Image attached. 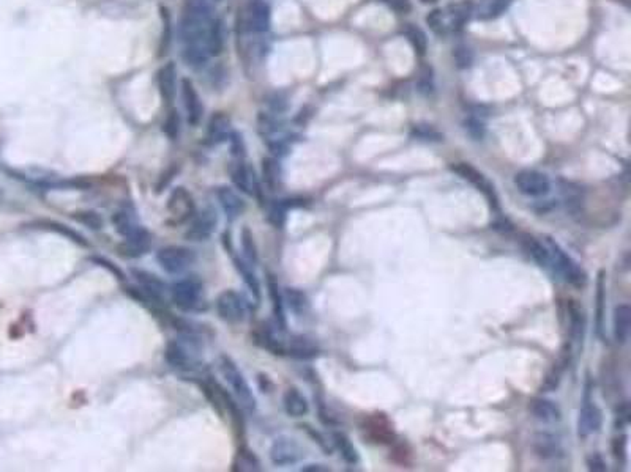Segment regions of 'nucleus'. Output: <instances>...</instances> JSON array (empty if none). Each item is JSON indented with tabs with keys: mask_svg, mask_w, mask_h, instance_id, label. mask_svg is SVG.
<instances>
[{
	"mask_svg": "<svg viewBox=\"0 0 631 472\" xmlns=\"http://www.w3.org/2000/svg\"><path fill=\"white\" fill-rule=\"evenodd\" d=\"M521 244H522L524 250H526V252L531 255L540 266L552 268L551 255H550V250H547V247H546V244L535 240L533 236H529V235H522Z\"/></svg>",
	"mask_w": 631,
	"mask_h": 472,
	"instance_id": "c85d7f7f",
	"label": "nucleus"
},
{
	"mask_svg": "<svg viewBox=\"0 0 631 472\" xmlns=\"http://www.w3.org/2000/svg\"><path fill=\"white\" fill-rule=\"evenodd\" d=\"M166 210H168L171 224L182 225L188 222L189 219L196 216V203L193 195L189 194V190L185 188H176L172 190L168 203H166Z\"/></svg>",
	"mask_w": 631,
	"mask_h": 472,
	"instance_id": "1a4fd4ad",
	"label": "nucleus"
},
{
	"mask_svg": "<svg viewBox=\"0 0 631 472\" xmlns=\"http://www.w3.org/2000/svg\"><path fill=\"white\" fill-rule=\"evenodd\" d=\"M232 134L229 117L223 112H215L207 123L204 142L208 147H217L228 142Z\"/></svg>",
	"mask_w": 631,
	"mask_h": 472,
	"instance_id": "6ab92c4d",
	"label": "nucleus"
},
{
	"mask_svg": "<svg viewBox=\"0 0 631 472\" xmlns=\"http://www.w3.org/2000/svg\"><path fill=\"white\" fill-rule=\"evenodd\" d=\"M155 259H157V263L164 272L171 274V276H177V274L188 271L194 265L196 255L192 249L182 246H168L159 249Z\"/></svg>",
	"mask_w": 631,
	"mask_h": 472,
	"instance_id": "423d86ee",
	"label": "nucleus"
},
{
	"mask_svg": "<svg viewBox=\"0 0 631 472\" xmlns=\"http://www.w3.org/2000/svg\"><path fill=\"white\" fill-rule=\"evenodd\" d=\"M283 300L284 304H288V307L293 310L295 315L306 314V310L309 307L306 295L299 288H286L283 293Z\"/></svg>",
	"mask_w": 631,
	"mask_h": 472,
	"instance_id": "e433bc0d",
	"label": "nucleus"
},
{
	"mask_svg": "<svg viewBox=\"0 0 631 472\" xmlns=\"http://www.w3.org/2000/svg\"><path fill=\"white\" fill-rule=\"evenodd\" d=\"M466 129L469 131L470 136L475 137V139H481V137H483V124L477 120L466 122Z\"/></svg>",
	"mask_w": 631,
	"mask_h": 472,
	"instance_id": "6e6d98bb",
	"label": "nucleus"
},
{
	"mask_svg": "<svg viewBox=\"0 0 631 472\" xmlns=\"http://www.w3.org/2000/svg\"><path fill=\"white\" fill-rule=\"evenodd\" d=\"M631 331V307L621 304L614 310V339L617 343H627Z\"/></svg>",
	"mask_w": 631,
	"mask_h": 472,
	"instance_id": "bb28decb",
	"label": "nucleus"
},
{
	"mask_svg": "<svg viewBox=\"0 0 631 472\" xmlns=\"http://www.w3.org/2000/svg\"><path fill=\"white\" fill-rule=\"evenodd\" d=\"M231 143V154L234 159H245V143H243L242 136L235 131H232V134L229 137Z\"/></svg>",
	"mask_w": 631,
	"mask_h": 472,
	"instance_id": "3c124183",
	"label": "nucleus"
},
{
	"mask_svg": "<svg viewBox=\"0 0 631 472\" xmlns=\"http://www.w3.org/2000/svg\"><path fill=\"white\" fill-rule=\"evenodd\" d=\"M404 35H406V38L410 43V46L414 47V51L416 54H420V56H423V54L428 49L426 33L421 31L420 27L414 26V24H407V26L404 27Z\"/></svg>",
	"mask_w": 631,
	"mask_h": 472,
	"instance_id": "a19ab883",
	"label": "nucleus"
},
{
	"mask_svg": "<svg viewBox=\"0 0 631 472\" xmlns=\"http://www.w3.org/2000/svg\"><path fill=\"white\" fill-rule=\"evenodd\" d=\"M513 183L516 189L520 190L522 195L527 197H545L550 194L551 190V181L545 173L537 170H521L517 172Z\"/></svg>",
	"mask_w": 631,
	"mask_h": 472,
	"instance_id": "9b49d317",
	"label": "nucleus"
},
{
	"mask_svg": "<svg viewBox=\"0 0 631 472\" xmlns=\"http://www.w3.org/2000/svg\"><path fill=\"white\" fill-rule=\"evenodd\" d=\"M426 22L430 26L431 31L436 35H446L445 33V24H444V15L442 10H434L426 16Z\"/></svg>",
	"mask_w": 631,
	"mask_h": 472,
	"instance_id": "8fccbe9b",
	"label": "nucleus"
},
{
	"mask_svg": "<svg viewBox=\"0 0 631 472\" xmlns=\"http://www.w3.org/2000/svg\"><path fill=\"white\" fill-rule=\"evenodd\" d=\"M606 272L600 271L597 279V332L603 336V320L606 314Z\"/></svg>",
	"mask_w": 631,
	"mask_h": 472,
	"instance_id": "58836bf2",
	"label": "nucleus"
},
{
	"mask_svg": "<svg viewBox=\"0 0 631 472\" xmlns=\"http://www.w3.org/2000/svg\"><path fill=\"white\" fill-rule=\"evenodd\" d=\"M234 471H260V462L251 450L247 449V447H242L235 457Z\"/></svg>",
	"mask_w": 631,
	"mask_h": 472,
	"instance_id": "37998d69",
	"label": "nucleus"
},
{
	"mask_svg": "<svg viewBox=\"0 0 631 472\" xmlns=\"http://www.w3.org/2000/svg\"><path fill=\"white\" fill-rule=\"evenodd\" d=\"M382 2L389 5L393 11H396V13L400 15H406L409 13L410 8H412L410 0H382Z\"/></svg>",
	"mask_w": 631,
	"mask_h": 472,
	"instance_id": "864d4df0",
	"label": "nucleus"
},
{
	"mask_svg": "<svg viewBox=\"0 0 631 472\" xmlns=\"http://www.w3.org/2000/svg\"><path fill=\"white\" fill-rule=\"evenodd\" d=\"M112 224H114L118 235H122V236L130 235L131 231H133L134 229H138V227L141 225L138 222V219H136L134 213L131 210H118L114 216H112Z\"/></svg>",
	"mask_w": 631,
	"mask_h": 472,
	"instance_id": "c9c22d12",
	"label": "nucleus"
},
{
	"mask_svg": "<svg viewBox=\"0 0 631 472\" xmlns=\"http://www.w3.org/2000/svg\"><path fill=\"white\" fill-rule=\"evenodd\" d=\"M302 471H305V472H325V471H330V469L327 468V466H324V464H308V466H303Z\"/></svg>",
	"mask_w": 631,
	"mask_h": 472,
	"instance_id": "13d9d810",
	"label": "nucleus"
},
{
	"mask_svg": "<svg viewBox=\"0 0 631 472\" xmlns=\"http://www.w3.org/2000/svg\"><path fill=\"white\" fill-rule=\"evenodd\" d=\"M627 452H628V436L622 434L621 438H616L614 442H612V455H614L618 463L625 464L628 458Z\"/></svg>",
	"mask_w": 631,
	"mask_h": 472,
	"instance_id": "de8ad7c7",
	"label": "nucleus"
},
{
	"mask_svg": "<svg viewBox=\"0 0 631 472\" xmlns=\"http://www.w3.org/2000/svg\"><path fill=\"white\" fill-rule=\"evenodd\" d=\"M474 13V5L470 2H458L451 3L442 10L445 33H453L461 31L464 24L469 21L470 15Z\"/></svg>",
	"mask_w": 631,
	"mask_h": 472,
	"instance_id": "aec40b11",
	"label": "nucleus"
},
{
	"mask_svg": "<svg viewBox=\"0 0 631 472\" xmlns=\"http://www.w3.org/2000/svg\"><path fill=\"white\" fill-rule=\"evenodd\" d=\"M218 213L213 206H205L204 210L196 213L192 227L187 231L189 241H205L217 230Z\"/></svg>",
	"mask_w": 631,
	"mask_h": 472,
	"instance_id": "2eb2a0df",
	"label": "nucleus"
},
{
	"mask_svg": "<svg viewBox=\"0 0 631 472\" xmlns=\"http://www.w3.org/2000/svg\"><path fill=\"white\" fill-rule=\"evenodd\" d=\"M267 288H269V293H270L273 315H275V318H276V325L281 327V329H286L288 321H286V315H284V300H283L281 291H279L278 280L275 276H273V274H269V276H267Z\"/></svg>",
	"mask_w": 631,
	"mask_h": 472,
	"instance_id": "c756f323",
	"label": "nucleus"
},
{
	"mask_svg": "<svg viewBox=\"0 0 631 472\" xmlns=\"http://www.w3.org/2000/svg\"><path fill=\"white\" fill-rule=\"evenodd\" d=\"M601 425H603V412L595 405V402L589 398L587 392L584 405L579 411V417H577V434L581 438H587L589 434L600 432Z\"/></svg>",
	"mask_w": 631,
	"mask_h": 472,
	"instance_id": "f3484780",
	"label": "nucleus"
},
{
	"mask_svg": "<svg viewBox=\"0 0 631 472\" xmlns=\"http://www.w3.org/2000/svg\"><path fill=\"white\" fill-rule=\"evenodd\" d=\"M171 298L176 306L183 312H199L205 309L204 291L198 279L187 277L171 286Z\"/></svg>",
	"mask_w": 631,
	"mask_h": 472,
	"instance_id": "39448f33",
	"label": "nucleus"
},
{
	"mask_svg": "<svg viewBox=\"0 0 631 472\" xmlns=\"http://www.w3.org/2000/svg\"><path fill=\"white\" fill-rule=\"evenodd\" d=\"M365 430L370 432L371 438L376 442H379V444H387V442H390L393 439V436H395L393 434L391 427L389 425V421H387L384 416L373 417V419H370V422H368Z\"/></svg>",
	"mask_w": 631,
	"mask_h": 472,
	"instance_id": "473e14b6",
	"label": "nucleus"
},
{
	"mask_svg": "<svg viewBox=\"0 0 631 472\" xmlns=\"http://www.w3.org/2000/svg\"><path fill=\"white\" fill-rule=\"evenodd\" d=\"M240 240H242L243 260H245L248 265H251V266L256 265V263H258V246H256V241H254L251 229H248V227H243Z\"/></svg>",
	"mask_w": 631,
	"mask_h": 472,
	"instance_id": "79ce46f5",
	"label": "nucleus"
},
{
	"mask_svg": "<svg viewBox=\"0 0 631 472\" xmlns=\"http://www.w3.org/2000/svg\"><path fill=\"white\" fill-rule=\"evenodd\" d=\"M178 115H177V112H171L169 113V117H168V120H166L164 123V131H166V134H168L171 139H176L177 134H178Z\"/></svg>",
	"mask_w": 631,
	"mask_h": 472,
	"instance_id": "603ef678",
	"label": "nucleus"
},
{
	"mask_svg": "<svg viewBox=\"0 0 631 472\" xmlns=\"http://www.w3.org/2000/svg\"><path fill=\"white\" fill-rule=\"evenodd\" d=\"M262 181L270 190L281 186V165L275 158H264L262 161Z\"/></svg>",
	"mask_w": 631,
	"mask_h": 472,
	"instance_id": "2f4dec72",
	"label": "nucleus"
},
{
	"mask_svg": "<svg viewBox=\"0 0 631 472\" xmlns=\"http://www.w3.org/2000/svg\"><path fill=\"white\" fill-rule=\"evenodd\" d=\"M91 260L92 263H95V265L97 266H101V268H104L106 271H109L112 276H114L117 280H125V274L123 271L120 270V268H118L117 265H114V263L109 261V260H106L104 257H100V255H93L91 257Z\"/></svg>",
	"mask_w": 631,
	"mask_h": 472,
	"instance_id": "09e8293b",
	"label": "nucleus"
},
{
	"mask_svg": "<svg viewBox=\"0 0 631 472\" xmlns=\"http://www.w3.org/2000/svg\"><path fill=\"white\" fill-rule=\"evenodd\" d=\"M249 302H247L240 293L234 290H226L219 293L217 298V312L219 318L229 325H239L247 318L249 314Z\"/></svg>",
	"mask_w": 631,
	"mask_h": 472,
	"instance_id": "0eeeda50",
	"label": "nucleus"
},
{
	"mask_svg": "<svg viewBox=\"0 0 631 472\" xmlns=\"http://www.w3.org/2000/svg\"><path fill=\"white\" fill-rule=\"evenodd\" d=\"M201 346L192 334L187 332L178 340H171L164 350V359L172 368L192 372L199 367Z\"/></svg>",
	"mask_w": 631,
	"mask_h": 472,
	"instance_id": "f03ea898",
	"label": "nucleus"
},
{
	"mask_svg": "<svg viewBox=\"0 0 631 472\" xmlns=\"http://www.w3.org/2000/svg\"><path fill=\"white\" fill-rule=\"evenodd\" d=\"M565 364H567V362L559 364V366H556L554 368L551 370L550 373L546 375L543 384H541V392H551V391L557 389L559 382H561L562 372H563V368H565Z\"/></svg>",
	"mask_w": 631,
	"mask_h": 472,
	"instance_id": "49530a36",
	"label": "nucleus"
},
{
	"mask_svg": "<svg viewBox=\"0 0 631 472\" xmlns=\"http://www.w3.org/2000/svg\"><path fill=\"white\" fill-rule=\"evenodd\" d=\"M568 320H570V336L575 342H582L586 331V316L576 301H568Z\"/></svg>",
	"mask_w": 631,
	"mask_h": 472,
	"instance_id": "7c9ffc66",
	"label": "nucleus"
},
{
	"mask_svg": "<svg viewBox=\"0 0 631 472\" xmlns=\"http://www.w3.org/2000/svg\"><path fill=\"white\" fill-rule=\"evenodd\" d=\"M234 263H235L237 270H239V272L242 274L243 282L247 284L248 290L251 291L253 300L254 301H260V284H259L258 277H256V274L253 272L251 265H248L245 260H240V259H235Z\"/></svg>",
	"mask_w": 631,
	"mask_h": 472,
	"instance_id": "f704fd0d",
	"label": "nucleus"
},
{
	"mask_svg": "<svg viewBox=\"0 0 631 472\" xmlns=\"http://www.w3.org/2000/svg\"><path fill=\"white\" fill-rule=\"evenodd\" d=\"M286 355L294 357V359L309 361L314 359V357L319 355V348L311 339L295 336L289 340L288 345H286Z\"/></svg>",
	"mask_w": 631,
	"mask_h": 472,
	"instance_id": "b1692460",
	"label": "nucleus"
},
{
	"mask_svg": "<svg viewBox=\"0 0 631 472\" xmlns=\"http://www.w3.org/2000/svg\"><path fill=\"white\" fill-rule=\"evenodd\" d=\"M123 238L125 240L120 246V252L122 255L128 257V259H138V257L147 254L152 247L150 231L146 230L142 225H139L138 229H134L130 235Z\"/></svg>",
	"mask_w": 631,
	"mask_h": 472,
	"instance_id": "a211bd4d",
	"label": "nucleus"
},
{
	"mask_svg": "<svg viewBox=\"0 0 631 472\" xmlns=\"http://www.w3.org/2000/svg\"><path fill=\"white\" fill-rule=\"evenodd\" d=\"M219 370H221L224 381L228 382L232 396H234L240 408L247 412H253L256 409V397L247 378L240 372V368L237 367V364L231 357L221 356V359H219Z\"/></svg>",
	"mask_w": 631,
	"mask_h": 472,
	"instance_id": "7ed1b4c3",
	"label": "nucleus"
},
{
	"mask_svg": "<svg viewBox=\"0 0 631 472\" xmlns=\"http://www.w3.org/2000/svg\"><path fill=\"white\" fill-rule=\"evenodd\" d=\"M272 10L267 0H248L242 13V26L248 33L262 35L270 29Z\"/></svg>",
	"mask_w": 631,
	"mask_h": 472,
	"instance_id": "6e6552de",
	"label": "nucleus"
},
{
	"mask_svg": "<svg viewBox=\"0 0 631 472\" xmlns=\"http://www.w3.org/2000/svg\"><path fill=\"white\" fill-rule=\"evenodd\" d=\"M587 466H589V469L593 472H603L608 469L606 468V462L603 459V457L600 455V453H592V455L587 458Z\"/></svg>",
	"mask_w": 631,
	"mask_h": 472,
	"instance_id": "5fc2aeb1",
	"label": "nucleus"
},
{
	"mask_svg": "<svg viewBox=\"0 0 631 472\" xmlns=\"http://www.w3.org/2000/svg\"><path fill=\"white\" fill-rule=\"evenodd\" d=\"M157 87L159 92V97L163 98L164 103H171L176 97L177 92V67L174 62L164 63L162 68L157 71Z\"/></svg>",
	"mask_w": 631,
	"mask_h": 472,
	"instance_id": "5701e85b",
	"label": "nucleus"
},
{
	"mask_svg": "<svg viewBox=\"0 0 631 472\" xmlns=\"http://www.w3.org/2000/svg\"><path fill=\"white\" fill-rule=\"evenodd\" d=\"M217 200L219 203V206L223 208V211L226 214L228 220H235L239 219L243 211H245V200L242 199V195L237 193L235 189H232L229 186H219L217 189Z\"/></svg>",
	"mask_w": 631,
	"mask_h": 472,
	"instance_id": "412c9836",
	"label": "nucleus"
},
{
	"mask_svg": "<svg viewBox=\"0 0 631 472\" xmlns=\"http://www.w3.org/2000/svg\"><path fill=\"white\" fill-rule=\"evenodd\" d=\"M283 406L284 411L288 412V416L295 417V419L297 417L306 416L309 411L308 400L299 389H297V387H289V389L284 392Z\"/></svg>",
	"mask_w": 631,
	"mask_h": 472,
	"instance_id": "a878e982",
	"label": "nucleus"
},
{
	"mask_svg": "<svg viewBox=\"0 0 631 472\" xmlns=\"http://www.w3.org/2000/svg\"><path fill=\"white\" fill-rule=\"evenodd\" d=\"M529 411L535 419L543 423H554L561 421V408L547 398H535L529 405Z\"/></svg>",
	"mask_w": 631,
	"mask_h": 472,
	"instance_id": "393cba45",
	"label": "nucleus"
},
{
	"mask_svg": "<svg viewBox=\"0 0 631 472\" xmlns=\"http://www.w3.org/2000/svg\"><path fill=\"white\" fill-rule=\"evenodd\" d=\"M35 225L40 227V229H45V230H49V231L59 233V235H62V236H65V238H68V240L75 241L76 244H79V246H87L86 238L82 236L81 233H77L76 230L71 229V227H67V225H63V224L54 222V220H41V222H37Z\"/></svg>",
	"mask_w": 631,
	"mask_h": 472,
	"instance_id": "72a5a7b5",
	"label": "nucleus"
},
{
	"mask_svg": "<svg viewBox=\"0 0 631 472\" xmlns=\"http://www.w3.org/2000/svg\"><path fill=\"white\" fill-rule=\"evenodd\" d=\"M306 430H308L309 436H313V438L316 439V442H318V444H319L320 447H322V449H324V450H325V452H327V453H329V455H330L332 449H330V447H329V442H327V441H325L324 436H322V434H320V433H318V432H314V430H313V428H309V427H306Z\"/></svg>",
	"mask_w": 631,
	"mask_h": 472,
	"instance_id": "4d7b16f0",
	"label": "nucleus"
},
{
	"mask_svg": "<svg viewBox=\"0 0 631 472\" xmlns=\"http://www.w3.org/2000/svg\"><path fill=\"white\" fill-rule=\"evenodd\" d=\"M511 3H513V0H480L474 13L481 21L496 19L510 8Z\"/></svg>",
	"mask_w": 631,
	"mask_h": 472,
	"instance_id": "cd10ccee",
	"label": "nucleus"
},
{
	"mask_svg": "<svg viewBox=\"0 0 631 472\" xmlns=\"http://www.w3.org/2000/svg\"><path fill=\"white\" fill-rule=\"evenodd\" d=\"M270 458L276 466H290L303 458V449L295 439L279 436L270 447Z\"/></svg>",
	"mask_w": 631,
	"mask_h": 472,
	"instance_id": "4468645a",
	"label": "nucleus"
},
{
	"mask_svg": "<svg viewBox=\"0 0 631 472\" xmlns=\"http://www.w3.org/2000/svg\"><path fill=\"white\" fill-rule=\"evenodd\" d=\"M451 170H453L455 173H458V175L462 178V180H466L470 184H474V186L477 188L480 193L486 197L488 202H490V205L494 208V210H499V199H497L496 189H494L492 183L488 180L483 173L478 172L477 169H475V167H472L467 163L453 164V165H451Z\"/></svg>",
	"mask_w": 631,
	"mask_h": 472,
	"instance_id": "f8f14e48",
	"label": "nucleus"
},
{
	"mask_svg": "<svg viewBox=\"0 0 631 472\" xmlns=\"http://www.w3.org/2000/svg\"><path fill=\"white\" fill-rule=\"evenodd\" d=\"M333 444L336 446V449L341 453V457L344 458V462L349 464H357L359 463V452H357L355 446L350 442L346 434L341 432L333 433Z\"/></svg>",
	"mask_w": 631,
	"mask_h": 472,
	"instance_id": "4c0bfd02",
	"label": "nucleus"
},
{
	"mask_svg": "<svg viewBox=\"0 0 631 472\" xmlns=\"http://www.w3.org/2000/svg\"><path fill=\"white\" fill-rule=\"evenodd\" d=\"M182 93V104L187 113V122L192 127H198L201 123L202 117H204V104H202L201 97L198 90H196L194 83L189 79H183L180 86Z\"/></svg>",
	"mask_w": 631,
	"mask_h": 472,
	"instance_id": "dca6fc26",
	"label": "nucleus"
},
{
	"mask_svg": "<svg viewBox=\"0 0 631 472\" xmlns=\"http://www.w3.org/2000/svg\"><path fill=\"white\" fill-rule=\"evenodd\" d=\"M131 276L134 277L136 284L139 288L150 298V300L157 304V306H164V298L171 291V286L164 282L163 279H159L157 274L150 271L139 270V268H131Z\"/></svg>",
	"mask_w": 631,
	"mask_h": 472,
	"instance_id": "9d476101",
	"label": "nucleus"
},
{
	"mask_svg": "<svg viewBox=\"0 0 631 472\" xmlns=\"http://www.w3.org/2000/svg\"><path fill=\"white\" fill-rule=\"evenodd\" d=\"M73 219L92 230H100L103 227V218L95 211H77L73 214Z\"/></svg>",
	"mask_w": 631,
	"mask_h": 472,
	"instance_id": "a18cd8bd",
	"label": "nucleus"
},
{
	"mask_svg": "<svg viewBox=\"0 0 631 472\" xmlns=\"http://www.w3.org/2000/svg\"><path fill=\"white\" fill-rule=\"evenodd\" d=\"M289 208L290 206H289L288 200H276L275 203H272L270 213H269L270 222L273 225H276L278 229H281L286 222V213H288Z\"/></svg>",
	"mask_w": 631,
	"mask_h": 472,
	"instance_id": "c03bdc74",
	"label": "nucleus"
},
{
	"mask_svg": "<svg viewBox=\"0 0 631 472\" xmlns=\"http://www.w3.org/2000/svg\"><path fill=\"white\" fill-rule=\"evenodd\" d=\"M545 244L551 255L552 268L561 274V276L567 280L576 288H582L587 284V274L577 263L571 259V257L565 252V250L559 246V244L552 240V238H546Z\"/></svg>",
	"mask_w": 631,
	"mask_h": 472,
	"instance_id": "20e7f679",
	"label": "nucleus"
},
{
	"mask_svg": "<svg viewBox=\"0 0 631 472\" xmlns=\"http://www.w3.org/2000/svg\"><path fill=\"white\" fill-rule=\"evenodd\" d=\"M229 177L235 189L248 195H256L259 193V183L256 178L253 167L245 159H234L229 167Z\"/></svg>",
	"mask_w": 631,
	"mask_h": 472,
	"instance_id": "ddd939ff",
	"label": "nucleus"
},
{
	"mask_svg": "<svg viewBox=\"0 0 631 472\" xmlns=\"http://www.w3.org/2000/svg\"><path fill=\"white\" fill-rule=\"evenodd\" d=\"M561 193H562V199L565 202V205H567V208L571 213L579 210L582 205V193H581L579 186H576V184L570 183V181H562Z\"/></svg>",
	"mask_w": 631,
	"mask_h": 472,
	"instance_id": "ea45409f",
	"label": "nucleus"
},
{
	"mask_svg": "<svg viewBox=\"0 0 631 472\" xmlns=\"http://www.w3.org/2000/svg\"><path fill=\"white\" fill-rule=\"evenodd\" d=\"M532 449L535 452V455L543 459H556L563 455L561 441H559L557 436L547 432H540L533 434Z\"/></svg>",
	"mask_w": 631,
	"mask_h": 472,
	"instance_id": "4be33fe9",
	"label": "nucleus"
},
{
	"mask_svg": "<svg viewBox=\"0 0 631 472\" xmlns=\"http://www.w3.org/2000/svg\"><path fill=\"white\" fill-rule=\"evenodd\" d=\"M212 0H183L178 17L182 58L189 68H202L208 62L207 37L215 22Z\"/></svg>",
	"mask_w": 631,
	"mask_h": 472,
	"instance_id": "f257e3e1",
	"label": "nucleus"
}]
</instances>
